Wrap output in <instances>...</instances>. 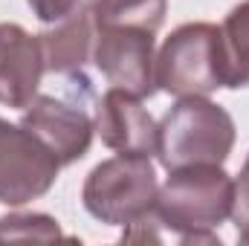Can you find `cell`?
I'll return each mask as SVG.
<instances>
[{
    "label": "cell",
    "instance_id": "6da1fadb",
    "mask_svg": "<svg viewBox=\"0 0 249 246\" xmlns=\"http://www.w3.org/2000/svg\"><path fill=\"white\" fill-rule=\"evenodd\" d=\"M232 203L235 180L220 165H186L168 171V180L160 188L157 217L162 226L177 232L183 244H214L217 238L212 229L232 217Z\"/></svg>",
    "mask_w": 249,
    "mask_h": 246
},
{
    "label": "cell",
    "instance_id": "7a4b0ae2",
    "mask_svg": "<svg viewBox=\"0 0 249 246\" xmlns=\"http://www.w3.org/2000/svg\"><path fill=\"white\" fill-rule=\"evenodd\" d=\"M235 145L232 116L206 96L180 99L157 124V157L162 168L223 165Z\"/></svg>",
    "mask_w": 249,
    "mask_h": 246
},
{
    "label": "cell",
    "instance_id": "3957f363",
    "mask_svg": "<svg viewBox=\"0 0 249 246\" xmlns=\"http://www.w3.org/2000/svg\"><path fill=\"white\" fill-rule=\"evenodd\" d=\"M84 209L107 226H136L157 214L160 183L151 157L116 154L87 174Z\"/></svg>",
    "mask_w": 249,
    "mask_h": 246
},
{
    "label": "cell",
    "instance_id": "277c9868",
    "mask_svg": "<svg viewBox=\"0 0 249 246\" xmlns=\"http://www.w3.org/2000/svg\"><path fill=\"white\" fill-rule=\"evenodd\" d=\"M157 87L165 93L209 96L223 87V44L220 26L186 23L171 32L157 55Z\"/></svg>",
    "mask_w": 249,
    "mask_h": 246
},
{
    "label": "cell",
    "instance_id": "5b68a950",
    "mask_svg": "<svg viewBox=\"0 0 249 246\" xmlns=\"http://www.w3.org/2000/svg\"><path fill=\"white\" fill-rule=\"evenodd\" d=\"M93 12V9H90ZM93 61L110 87H122L127 93L145 99L157 90V58H154V35L157 29L93 15Z\"/></svg>",
    "mask_w": 249,
    "mask_h": 246
},
{
    "label": "cell",
    "instance_id": "8992f818",
    "mask_svg": "<svg viewBox=\"0 0 249 246\" xmlns=\"http://www.w3.org/2000/svg\"><path fill=\"white\" fill-rule=\"evenodd\" d=\"M58 157L26 127L0 119V203L23 206L44 197L58 180Z\"/></svg>",
    "mask_w": 249,
    "mask_h": 246
},
{
    "label": "cell",
    "instance_id": "52a82bcc",
    "mask_svg": "<svg viewBox=\"0 0 249 246\" xmlns=\"http://www.w3.org/2000/svg\"><path fill=\"white\" fill-rule=\"evenodd\" d=\"M20 124H26L55 157L61 165L81 159L90 151L96 122L75 105H67L53 96H35L23 113Z\"/></svg>",
    "mask_w": 249,
    "mask_h": 246
},
{
    "label": "cell",
    "instance_id": "ba28073f",
    "mask_svg": "<svg viewBox=\"0 0 249 246\" xmlns=\"http://www.w3.org/2000/svg\"><path fill=\"white\" fill-rule=\"evenodd\" d=\"M47 72L41 38L18 23H0V105L26 110Z\"/></svg>",
    "mask_w": 249,
    "mask_h": 246
},
{
    "label": "cell",
    "instance_id": "9c48e42d",
    "mask_svg": "<svg viewBox=\"0 0 249 246\" xmlns=\"http://www.w3.org/2000/svg\"><path fill=\"white\" fill-rule=\"evenodd\" d=\"M96 130L102 142L119 154H157V122L142 99L122 87H110L96 107Z\"/></svg>",
    "mask_w": 249,
    "mask_h": 246
},
{
    "label": "cell",
    "instance_id": "30bf717a",
    "mask_svg": "<svg viewBox=\"0 0 249 246\" xmlns=\"http://www.w3.org/2000/svg\"><path fill=\"white\" fill-rule=\"evenodd\" d=\"M93 35H96V26H93L90 6H78L72 15L55 23L53 32L38 35L47 72H58V75L78 72L93 58Z\"/></svg>",
    "mask_w": 249,
    "mask_h": 246
},
{
    "label": "cell",
    "instance_id": "8fae6325",
    "mask_svg": "<svg viewBox=\"0 0 249 246\" xmlns=\"http://www.w3.org/2000/svg\"><path fill=\"white\" fill-rule=\"evenodd\" d=\"M220 44H223V87H247L249 84V0L235 6L223 26H220Z\"/></svg>",
    "mask_w": 249,
    "mask_h": 246
},
{
    "label": "cell",
    "instance_id": "7c38bea8",
    "mask_svg": "<svg viewBox=\"0 0 249 246\" xmlns=\"http://www.w3.org/2000/svg\"><path fill=\"white\" fill-rule=\"evenodd\" d=\"M61 241L58 220L50 214H9L0 217V241Z\"/></svg>",
    "mask_w": 249,
    "mask_h": 246
},
{
    "label": "cell",
    "instance_id": "4fadbf2b",
    "mask_svg": "<svg viewBox=\"0 0 249 246\" xmlns=\"http://www.w3.org/2000/svg\"><path fill=\"white\" fill-rule=\"evenodd\" d=\"M232 220L238 226V241L249 244V157L235 180V203H232Z\"/></svg>",
    "mask_w": 249,
    "mask_h": 246
},
{
    "label": "cell",
    "instance_id": "5bb4252c",
    "mask_svg": "<svg viewBox=\"0 0 249 246\" xmlns=\"http://www.w3.org/2000/svg\"><path fill=\"white\" fill-rule=\"evenodd\" d=\"M32 6V12L44 20V23H58L67 15H72L78 9L81 0H26Z\"/></svg>",
    "mask_w": 249,
    "mask_h": 246
}]
</instances>
